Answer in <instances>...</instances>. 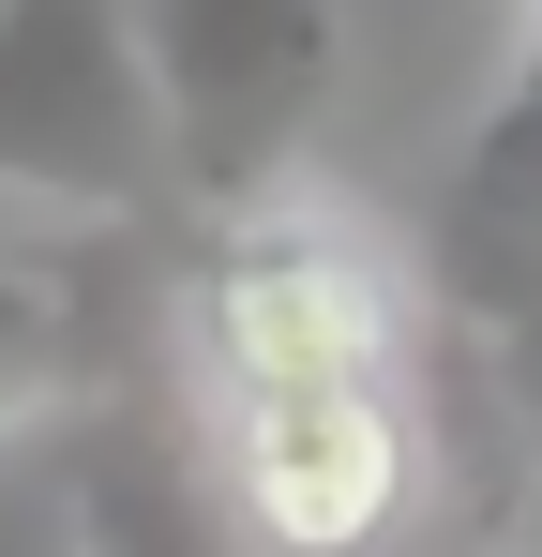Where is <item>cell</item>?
Segmentation results:
<instances>
[{
    "instance_id": "cell-1",
    "label": "cell",
    "mask_w": 542,
    "mask_h": 557,
    "mask_svg": "<svg viewBox=\"0 0 542 557\" xmlns=\"http://www.w3.org/2000/svg\"><path fill=\"white\" fill-rule=\"evenodd\" d=\"M151 91H167V166L196 226H257L317 166L332 91H347V0H136Z\"/></svg>"
},
{
    "instance_id": "cell-2",
    "label": "cell",
    "mask_w": 542,
    "mask_h": 557,
    "mask_svg": "<svg viewBox=\"0 0 542 557\" xmlns=\"http://www.w3.org/2000/svg\"><path fill=\"white\" fill-rule=\"evenodd\" d=\"M422 301L407 272L332 226V211H257V226H196L181 257V392H271V376H407Z\"/></svg>"
},
{
    "instance_id": "cell-3",
    "label": "cell",
    "mask_w": 542,
    "mask_h": 557,
    "mask_svg": "<svg viewBox=\"0 0 542 557\" xmlns=\"http://www.w3.org/2000/svg\"><path fill=\"white\" fill-rule=\"evenodd\" d=\"M211 482L257 557H392L422 528L438 437L407 376H271V392H196Z\"/></svg>"
},
{
    "instance_id": "cell-4",
    "label": "cell",
    "mask_w": 542,
    "mask_h": 557,
    "mask_svg": "<svg viewBox=\"0 0 542 557\" xmlns=\"http://www.w3.org/2000/svg\"><path fill=\"white\" fill-rule=\"evenodd\" d=\"M0 196H46L76 226L181 211L136 0H0Z\"/></svg>"
},
{
    "instance_id": "cell-5",
    "label": "cell",
    "mask_w": 542,
    "mask_h": 557,
    "mask_svg": "<svg viewBox=\"0 0 542 557\" xmlns=\"http://www.w3.org/2000/svg\"><path fill=\"white\" fill-rule=\"evenodd\" d=\"M61 453V512H76V557H257L226 482H211V437H196V392H76L46 422Z\"/></svg>"
},
{
    "instance_id": "cell-6",
    "label": "cell",
    "mask_w": 542,
    "mask_h": 557,
    "mask_svg": "<svg viewBox=\"0 0 542 557\" xmlns=\"http://www.w3.org/2000/svg\"><path fill=\"white\" fill-rule=\"evenodd\" d=\"M76 392H90V301L46 272H0V453L46 437Z\"/></svg>"
},
{
    "instance_id": "cell-7",
    "label": "cell",
    "mask_w": 542,
    "mask_h": 557,
    "mask_svg": "<svg viewBox=\"0 0 542 557\" xmlns=\"http://www.w3.org/2000/svg\"><path fill=\"white\" fill-rule=\"evenodd\" d=\"M0 557H76V512H61V453L46 437L0 453Z\"/></svg>"
},
{
    "instance_id": "cell-8",
    "label": "cell",
    "mask_w": 542,
    "mask_h": 557,
    "mask_svg": "<svg viewBox=\"0 0 542 557\" xmlns=\"http://www.w3.org/2000/svg\"><path fill=\"white\" fill-rule=\"evenodd\" d=\"M528 557H542V497H528Z\"/></svg>"
}]
</instances>
